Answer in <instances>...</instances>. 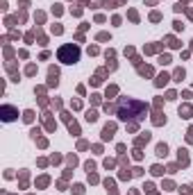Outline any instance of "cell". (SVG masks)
I'll return each mask as SVG.
<instances>
[{
  "instance_id": "8992f818",
  "label": "cell",
  "mask_w": 193,
  "mask_h": 195,
  "mask_svg": "<svg viewBox=\"0 0 193 195\" xmlns=\"http://www.w3.org/2000/svg\"><path fill=\"white\" fill-rule=\"evenodd\" d=\"M148 141H150V134H148V132H145V134H143V136H139V138H136V148H141V145H145V143H148Z\"/></svg>"
},
{
  "instance_id": "cb8c5ba5",
  "label": "cell",
  "mask_w": 193,
  "mask_h": 195,
  "mask_svg": "<svg viewBox=\"0 0 193 195\" xmlns=\"http://www.w3.org/2000/svg\"><path fill=\"white\" fill-rule=\"evenodd\" d=\"M189 16H191V18H193V9H189Z\"/></svg>"
},
{
  "instance_id": "52a82bcc",
  "label": "cell",
  "mask_w": 193,
  "mask_h": 195,
  "mask_svg": "<svg viewBox=\"0 0 193 195\" xmlns=\"http://www.w3.org/2000/svg\"><path fill=\"white\" fill-rule=\"evenodd\" d=\"M168 79H170V77H168V75H166V73H161L159 77H157V79H155V84H157V86H164V84H166V82H168Z\"/></svg>"
},
{
  "instance_id": "7402d4cb",
  "label": "cell",
  "mask_w": 193,
  "mask_h": 195,
  "mask_svg": "<svg viewBox=\"0 0 193 195\" xmlns=\"http://www.w3.org/2000/svg\"><path fill=\"white\" fill-rule=\"evenodd\" d=\"M93 168H96V163H93V161H86V170H89V172H91Z\"/></svg>"
},
{
  "instance_id": "3957f363",
  "label": "cell",
  "mask_w": 193,
  "mask_h": 195,
  "mask_svg": "<svg viewBox=\"0 0 193 195\" xmlns=\"http://www.w3.org/2000/svg\"><path fill=\"white\" fill-rule=\"evenodd\" d=\"M114 132H116V125H114V123H107V125L102 127V138H105V141L114 138Z\"/></svg>"
},
{
  "instance_id": "6da1fadb",
  "label": "cell",
  "mask_w": 193,
  "mask_h": 195,
  "mask_svg": "<svg viewBox=\"0 0 193 195\" xmlns=\"http://www.w3.org/2000/svg\"><path fill=\"white\" fill-rule=\"evenodd\" d=\"M148 111V104L139 102V100H129V98H121L118 102V118L127 120V118H143V114Z\"/></svg>"
},
{
  "instance_id": "5bb4252c",
  "label": "cell",
  "mask_w": 193,
  "mask_h": 195,
  "mask_svg": "<svg viewBox=\"0 0 193 195\" xmlns=\"http://www.w3.org/2000/svg\"><path fill=\"white\" fill-rule=\"evenodd\" d=\"M168 45H170V48H180V43H177L175 36H168Z\"/></svg>"
},
{
  "instance_id": "9c48e42d",
  "label": "cell",
  "mask_w": 193,
  "mask_h": 195,
  "mask_svg": "<svg viewBox=\"0 0 193 195\" xmlns=\"http://www.w3.org/2000/svg\"><path fill=\"white\" fill-rule=\"evenodd\" d=\"M157 154H159V157H166V154H168V145H166V143H159V145H157Z\"/></svg>"
},
{
  "instance_id": "d6986e66",
  "label": "cell",
  "mask_w": 193,
  "mask_h": 195,
  "mask_svg": "<svg viewBox=\"0 0 193 195\" xmlns=\"http://www.w3.org/2000/svg\"><path fill=\"white\" fill-rule=\"evenodd\" d=\"M150 18H152V21H159L161 14H159V11H152V14H150Z\"/></svg>"
},
{
  "instance_id": "8fae6325",
  "label": "cell",
  "mask_w": 193,
  "mask_h": 195,
  "mask_svg": "<svg viewBox=\"0 0 193 195\" xmlns=\"http://www.w3.org/2000/svg\"><path fill=\"white\" fill-rule=\"evenodd\" d=\"M139 73H141L143 77H148V75H152V68H150V66H143V68H139Z\"/></svg>"
},
{
  "instance_id": "44dd1931",
  "label": "cell",
  "mask_w": 193,
  "mask_h": 195,
  "mask_svg": "<svg viewBox=\"0 0 193 195\" xmlns=\"http://www.w3.org/2000/svg\"><path fill=\"white\" fill-rule=\"evenodd\" d=\"M129 177H132V172H127V170H123V172H121V179H129Z\"/></svg>"
},
{
  "instance_id": "e0dca14e",
  "label": "cell",
  "mask_w": 193,
  "mask_h": 195,
  "mask_svg": "<svg viewBox=\"0 0 193 195\" xmlns=\"http://www.w3.org/2000/svg\"><path fill=\"white\" fill-rule=\"evenodd\" d=\"M116 91H118L116 86H109V89H107V98H109V95H116Z\"/></svg>"
},
{
  "instance_id": "603a6c76",
  "label": "cell",
  "mask_w": 193,
  "mask_h": 195,
  "mask_svg": "<svg viewBox=\"0 0 193 195\" xmlns=\"http://www.w3.org/2000/svg\"><path fill=\"white\" fill-rule=\"evenodd\" d=\"M186 141H189V143H193V127L189 130V136H186Z\"/></svg>"
},
{
  "instance_id": "5b68a950",
  "label": "cell",
  "mask_w": 193,
  "mask_h": 195,
  "mask_svg": "<svg viewBox=\"0 0 193 195\" xmlns=\"http://www.w3.org/2000/svg\"><path fill=\"white\" fill-rule=\"evenodd\" d=\"M177 159H180L182 166H186V163H189V154H186V150H182V148H180V150H177Z\"/></svg>"
},
{
  "instance_id": "ac0fdd59",
  "label": "cell",
  "mask_w": 193,
  "mask_h": 195,
  "mask_svg": "<svg viewBox=\"0 0 193 195\" xmlns=\"http://www.w3.org/2000/svg\"><path fill=\"white\" fill-rule=\"evenodd\" d=\"M168 61H170V57H168V55H161V57H159V64H168Z\"/></svg>"
},
{
  "instance_id": "9a60e30c",
  "label": "cell",
  "mask_w": 193,
  "mask_h": 195,
  "mask_svg": "<svg viewBox=\"0 0 193 195\" xmlns=\"http://www.w3.org/2000/svg\"><path fill=\"white\" fill-rule=\"evenodd\" d=\"M73 191H75V195H82V193H84V186H82V184H75Z\"/></svg>"
},
{
  "instance_id": "2e32d148",
  "label": "cell",
  "mask_w": 193,
  "mask_h": 195,
  "mask_svg": "<svg viewBox=\"0 0 193 195\" xmlns=\"http://www.w3.org/2000/svg\"><path fill=\"white\" fill-rule=\"evenodd\" d=\"M150 172H152V175H164V168H161V166H152Z\"/></svg>"
},
{
  "instance_id": "7c38bea8",
  "label": "cell",
  "mask_w": 193,
  "mask_h": 195,
  "mask_svg": "<svg viewBox=\"0 0 193 195\" xmlns=\"http://www.w3.org/2000/svg\"><path fill=\"white\" fill-rule=\"evenodd\" d=\"M86 120H89V123H96V120H98V114H96V111H89V114H86Z\"/></svg>"
},
{
  "instance_id": "4fadbf2b",
  "label": "cell",
  "mask_w": 193,
  "mask_h": 195,
  "mask_svg": "<svg viewBox=\"0 0 193 195\" xmlns=\"http://www.w3.org/2000/svg\"><path fill=\"white\" fill-rule=\"evenodd\" d=\"M68 130H70V134H73V136H77V134H80V127H77L75 123H70V125H68Z\"/></svg>"
},
{
  "instance_id": "30bf717a",
  "label": "cell",
  "mask_w": 193,
  "mask_h": 195,
  "mask_svg": "<svg viewBox=\"0 0 193 195\" xmlns=\"http://www.w3.org/2000/svg\"><path fill=\"white\" fill-rule=\"evenodd\" d=\"M173 77H175V82H182V79H184V68H177V70L173 73Z\"/></svg>"
},
{
  "instance_id": "ffe728a7",
  "label": "cell",
  "mask_w": 193,
  "mask_h": 195,
  "mask_svg": "<svg viewBox=\"0 0 193 195\" xmlns=\"http://www.w3.org/2000/svg\"><path fill=\"white\" fill-rule=\"evenodd\" d=\"M107 39H109V34H107V32H102V34H98V41H107Z\"/></svg>"
},
{
  "instance_id": "277c9868",
  "label": "cell",
  "mask_w": 193,
  "mask_h": 195,
  "mask_svg": "<svg viewBox=\"0 0 193 195\" xmlns=\"http://www.w3.org/2000/svg\"><path fill=\"white\" fill-rule=\"evenodd\" d=\"M191 114H193L191 104H182V107H180V116H182V118H191Z\"/></svg>"
},
{
  "instance_id": "ba28073f",
  "label": "cell",
  "mask_w": 193,
  "mask_h": 195,
  "mask_svg": "<svg viewBox=\"0 0 193 195\" xmlns=\"http://www.w3.org/2000/svg\"><path fill=\"white\" fill-rule=\"evenodd\" d=\"M152 123H155V125H164V123H166V116H164V114H155V116H152Z\"/></svg>"
},
{
  "instance_id": "7a4b0ae2",
  "label": "cell",
  "mask_w": 193,
  "mask_h": 195,
  "mask_svg": "<svg viewBox=\"0 0 193 195\" xmlns=\"http://www.w3.org/2000/svg\"><path fill=\"white\" fill-rule=\"evenodd\" d=\"M57 57H59V61H64V64H75V61L80 59V48L73 45V43L62 45L59 52H57Z\"/></svg>"
}]
</instances>
